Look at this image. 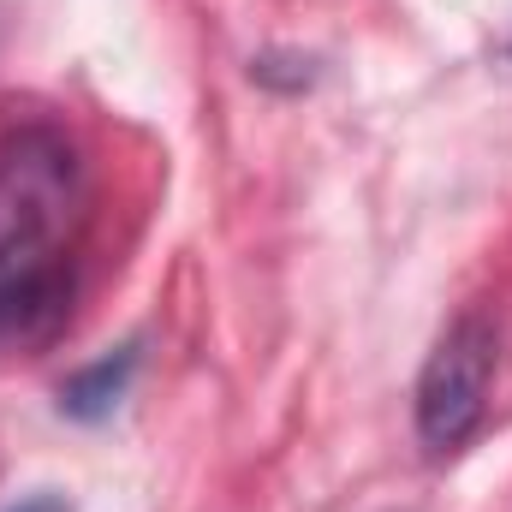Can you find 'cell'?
I'll list each match as a JSON object with an SVG mask.
<instances>
[{
    "label": "cell",
    "instance_id": "obj_1",
    "mask_svg": "<svg viewBox=\"0 0 512 512\" xmlns=\"http://www.w3.org/2000/svg\"><path fill=\"white\" fill-rule=\"evenodd\" d=\"M90 221V173L78 143L48 120L0 131V334L48 316Z\"/></svg>",
    "mask_w": 512,
    "mask_h": 512
},
{
    "label": "cell",
    "instance_id": "obj_2",
    "mask_svg": "<svg viewBox=\"0 0 512 512\" xmlns=\"http://www.w3.org/2000/svg\"><path fill=\"white\" fill-rule=\"evenodd\" d=\"M495 358H501V340L483 310H465L447 322V334L435 340V352L423 358V376H417V435L429 453H459L483 429Z\"/></svg>",
    "mask_w": 512,
    "mask_h": 512
},
{
    "label": "cell",
    "instance_id": "obj_3",
    "mask_svg": "<svg viewBox=\"0 0 512 512\" xmlns=\"http://www.w3.org/2000/svg\"><path fill=\"white\" fill-rule=\"evenodd\" d=\"M131 376H137V346H120V352H108V358H96V364H84L72 382L60 387V405L72 411V417H84V423H96V417H108L120 399H126Z\"/></svg>",
    "mask_w": 512,
    "mask_h": 512
},
{
    "label": "cell",
    "instance_id": "obj_4",
    "mask_svg": "<svg viewBox=\"0 0 512 512\" xmlns=\"http://www.w3.org/2000/svg\"><path fill=\"white\" fill-rule=\"evenodd\" d=\"M12 512H72V507H66L60 495H30V501H18Z\"/></svg>",
    "mask_w": 512,
    "mask_h": 512
}]
</instances>
